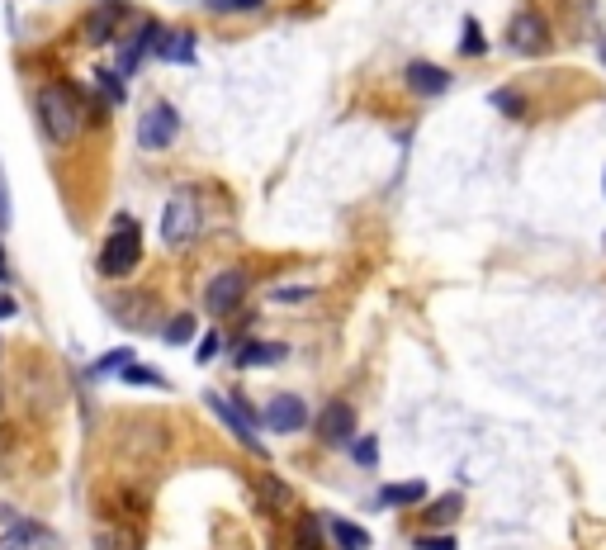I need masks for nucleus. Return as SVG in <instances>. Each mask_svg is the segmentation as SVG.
<instances>
[{
    "instance_id": "nucleus-1",
    "label": "nucleus",
    "mask_w": 606,
    "mask_h": 550,
    "mask_svg": "<svg viewBox=\"0 0 606 550\" xmlns=\"http://www.w3.org/2000/svg\"><path fill=\"white\" fill-rule=\"evenodd\" d=\"M34 114H38V124H43V138L57 147H72L81 138V129H86L81 95L72 86H62V81H53V86H43L34 95Z\"/></svg>"
},
{
    "instance_id": "nucleus-2",
    "label": "nucleus",
    "mask_w": 606,
    "mask_h": 550,
    "mask_svg": "<svg viewBox=\"0 0 606 550\" xmlns=\"http://www.w3.org/2000/svg\"><path fill=\"white\" fill-rule=\"evenodd\" d=\"M138 261H143V233H138V223L128 219V214H119V219H114V233L105 238L95 266H100L105 280H128V275L138 271Z\"/></svg>"
},
{
    "instance_id": "nucleus-3",
    "label": "nucleus",
    "mask_w": 606,
    "mask_h": 550,
    "mask_svg": "<svg viewBox=\"0 0 606 550\" xmlns=\"http://www.w3.org/2000/svg\"><path fill=\"white\" fill-rule=\"evenodd\" d=\"M199 228H204V209L190 190H176L166 209H161V242L171 247V252H185L190 242L199 238Z\"/></svg>"
},
{
    "instance_id": "nucleus-4",
    "label": "nucleus",
    "mask_w": 606,
    "mask_h": 550,
    "mask_svg": "<svg viewBox=\"0 0 606 550\" xmlns=\"http://www.w3.org/2000/svg\"><path fill=\"white\" fill-rule=\"evenodd\" d=\"M507 48L521 57H545L554 48L550 19L540 15V10H517L512 24H507Z\"/></svg>"
},
{
    "instance_id": "nucleus-5",
    "label": "nucleus",
    "mask_w": 606,
    "mask_h": 550,
    "mask_svg": "<svg viewBox=\"0 0 606 550\" xmlns=\"http://www.w3.org/2000/svg\"><path fill=\"white\" fill-rule=\"evenodd\" d=\"M180 138V114L171 100H157V105H147L143 119H138V147L147 152H166V147Z\"/></svg>"
},
{
    "instance_id": "nucleus-6",
    "label": "nucleus",
    "mask_w": 606,
    "mask_h": 550,
    "mask_svg": "<svg viewBox=\"0 0 606 550\" xmlns=\"http://www.w3.org/2000/svg\"><path fill=\"white\" fill-rule=\"evenodd\" d=\"M251 290V275L247 271H218L214 280H209V290H204V309L214 313V318H228V313L242 309V299H247Z\"/></svg>"
},
{
    "instance_id": "nucleus-7",
    "label": "nucleus",
    "mask_w": 606,
    "mask_h": 550,
    "mask_svg": "<svg viewBox=\"0 0 606 550\" xmlns=\"http://www.w3.org/2000/svg\"><path fill=\"white\" fill-rule=\"evenodd\" d=\"M204 404L214 408V413H218V422H223V427H228L232 437H237V441H242V446H247L251 456H266V441H261V437H256V432H251V413H247V408H242V399H223V394H209Z\"/></svg>"
},
{
    "instance_id": "nucleus-8",
    "label": "nucleus",
    "mask_w": 606,
    "mask_h": 550,
    "mask_svg": "<svg viewBox=\"0 0 606 550\" xmlns=\"http://www.w3.org/2000/svg\"><path fill=\"white\" fill-rule=\"evenodd\" d=\"M266 427L280 432V437H294V432L308 427V404H303L299 394H275L266 404Z\"/></svg>"
},
{
    "instance_id": "nucleus-9",
    "label": "nucleus",
    "mask_w": 606,
    "mask_h": 550,
    "mask_svg": "<svg viewBox=\"0 0 606 550\" xmlns=\"http://www.w3.org/2000/svg\"><path fill=\"white\" fill-rule=\"evenodd\" d=\"M318 437L327 441V446H351V441H356V408L332 399V404L318 413Z\"/></svg>"
},
{
    "instance_id": "nucleus-10",
    "label": "nucleus",
    "mask_w": 606,
    "mask_h": 550,
    "mask_svg": "<svg viewBox=\"0 0 606 550\" xmlns=\"http://www.w3.org/2000/svg\"><path fill=\"white\" fill-rule=\"evenodd\" d=\"M161 34H166V29H161L157 19H143L138 38H128L124 53H119V72H124V76H128V72H138V67H143V57H147V53H157Z\"/></svg>"
},
{
    "instance_id": "nucleus-11",
    "label": "nucleus",
    "mask_w": 606,
    "mask_h": 550,
    "mask_svg": "<svg viewBox=\"0 0 606 550\" xmlns=\"http://www.w3.org/2000/svg\"><path fill=\"white\" fill-rule=\"evenodd\" d=\"M564 24H569L573 38H597V34H602L597 0H564Z\"/></svg>"
},
{
    "instance_id": "nucleus-12",
    "label": "nucleus",
    "mask_w": 606,
    "mask_h": 550,
    "mask_svg": "<svg viewBox=\"0 0 606 550\" xmlns=\"http://www.w3.org/2000/svg\"><path fill=\"white\" fill-rule=\"evenodd\" d=\"M446 86H450V72L446 67H436V62H412L408 67V91L412 95H446Z\"/></svg>"
},
{
    "instance_id": "nucleus-13",
    "label": "nucleus",
    "mask_w": 606,
    "mask_h": 550,
    "mask_svg": "<svg viewBox=\"0 0 606 550\" xmlns=\"http://www.w3.org/2000/svg\"><path fill=\"white\" fill-rule=\"evenodd\" d=\"M417 503H427V484L422 479H398V484L379 489V508H417Z\"/></svg>"
},
{
    "instance_id": "nucleus-14",
    "label": "nucleus",
    "mask_w": 606,
    "mask_h": 550,
    "mask_svg": "<svg viewBox=\"0 0 606 550\" xmlns=\"http://www.w3.org/2000/svg\"><path fill=\"white\" fill-rule=\"evenodd\" d=\"M109 309H114V318H119L124 328H152V318H147V309H152V294H119Z\"/></svg>"
},
{
    "instance_id": "nucleus-15",
    "label": "nucleus",
    "mask_w": 606,
    "mask_h": 550,
    "mask_svg": "<svg viewBox=\"0 0 606 550\" xmlns=\"http://www.w3.org/2000/svg\"><path fill=\"white\" fill-rule=\"evenodd\" d=\"M157 57H161V62H176V67H190V62H195V34H190V29L161 34Z\"/></svg>"
},
{
    "instance_id": "nucleus-16",
    "label": "nucleus",
    "mask_w": 606,
    "mask_h": 550,
    "mask_svg": "<svg viewBox=\"0 0 606 550\" xmlns=\"http://www.w3.org/2000/svg\"><path fill=\"white\" fill-rule=\"evenodd\" d=\"M285 342H247V347L237 351V366L242 370H256V366H280L285 361Z\"/></svg>"
},
{
    "instance_id": "nucleus-17",
    "label": "nucleus",
    "mask_w": 606,
    "mask_h": 550,
    "mask_svg": "<svg viewBox=\"0 0 606 550\" xmlns=\"http://www.w3.org/2000/svg\"><path fill=\"white\" fill-rule=\"evenodd\" d=\"M322 527H327V536H332L341 550H365V546H370V536L360 532L356 522H346V517H327Z\"/></svg>"
},
{
    "instance_id": "nucleus-18",
    "label": "nucleus",
    "mask_w": 606,
    "mask_h": 550,
    "mask_svg": "<svg viewBox=\"0 0 606 550\" xmlns=\"http://www.w3.org/2000/svg\"><path fill=\"white\" fill-rule=\"evenodd\" d=\"M119 15H124V10H114V5H105V10H95V15L86 19V38L95 43V48L114 38V29H119Z\"/></svg>"
},
{
    "instance_id": "nucleus-19",
    "label": "nucleus",
    "mask_w": 606,
    "mask_h": 550,
    "mask_svg": "<svg viewBox=\"0 0 606 550\" xmlns=\"http://www.w3.org/2000/svg\"><path fill=\"white\" fill-rule=\"evenodd\" d=\"M43 536V527H34V522H24V517H15V527L0 536V550H34V541Z\"/></svg>"
},
{
    "instance_id": "nucleus-20",
    "label": "nucleus",
    "mask_w": 606,
    "mask_h": 550,
    "mask_svg": "<svg viewBox=\"0 0 606 550\" xmlns=\"http://www.w3.org/2000/svg\"><path fill=\"white\" fill-rule=\"evenodd\" d=\"M161 337L171 342V347H185V342H195L199 337V323H195V313H176L166 328H161Z\"/></svg>"
},
{
    "instance_id": "nucleus-21",
    "label": "nucleus",
    "mask_w": 606,
    "mask_h": 550,
    "mask_svg": "<svg viewBox=\"0 0 606 550\" xmlns=\"http://www.w3.org/2000/svg\"><path fill=\"white\" fill-rule=\"evenodd\" d=\"M460 513H464V498H460V494H441V498H436V503L427 508V522H431V527H450V522H455Z\"/></svg>"
},
{
    "instance_id": "nucleus-22",
    "label": "nucleus",
    "mask_w": 606,
    "mask_h": 550,
    "mask_svg": "<svg viewBox=\"0 0 606 550\" xmlns=\"http://www.w3.org/2000/svg\"><path fill=\"white\" fill-rule=\"evenodd\" d=\"M95 86L105 91L109 105H124V100H128V91H124V72H109V67H100V72H95Z\"/></svg>"
},
{
    "instance_id": "nucleus-23",
    "label": "nucleus",
    "mask_w": 606,
    "mask_h": 550,
    "mask_svg": "<svg viewBox=\"0 0 606 550\" xmlns=\"http://www.w3.org/2000/svg\"><path fill=\"white\" fill-rule=\"evenodd\" d=\"M119 380H124V385L166 389V375H161V370H147V366H138V361H133V366H124V370H119Z\"/></svg>"
},
{
    "instance_id": "nucleus-24",
    "label": "nucleus",
    "mask_w": 606,
    "mask_h": 550,
    "mask_svg": "<svg viewBox=\"0 0 606 550\" xmlns=\"http://www.w3.org/2000/svg\"><path fill=\"white\" fill-rule=\"evenodd\" d=\"M294 550H322V517H303L294 532Z\"/></svg>"
},
{
    "instance_id": "nucleus-25",
    "label": "nucleus",
    "mask_w": 606,
    "mask_h": 550,
    "mask_svg": "<svg viewBox=\"0 0 606 550\" xmlns=\"http://www.w3.org/2000/svg\"><path fill=\"white\" fill-rule=\"evenodd\" d=\"M124 366H133V347H114L109 356H100L90 366V375H114V370H124Z\"/></svg>"
},
{
    "instance_id": "nucleus-26",
    "label": "nucleus",
    "mask_w": 606,
    "mask_h": 550,
    "mask_svg": "<svg viewBox=\"0 0 606 550\" xmlns=\"http://www.w3.org/2000/svg\"><path fill=\"white\" fill-rule=\"evenodd\" d=\"M351 456H356L360 470H375L379 465V441L375 437H356L351 441Z\"/></svg>"
},
{
    "instance_id": "nucleus-27",
    "label": "nucleus",
    "mask_w": 606,
    "mask_h": 550,
    "mask_svg": "<svg viewBox=\"0 0 606 550\" xmlns=\"http://www.w3.org/2000/svg\"><path fill=\"white\" fill-rule=\"evenodd\" d=\"M266 0H209V10L214 15H251V10H261Z\"/></svg>"
},
{
    "instance_id": "nucleus-28",
    "label": "nucleus",
    "mask_w": 606,
    "mask_h": 550,
    "mask_svg": "<svg viewBox=\"0 0 606 550\" xmlns=\"http://www.w3.org/2000/svg\"><path fill=\"white\" fill-rule=\"evenodd\" d=\"M270 299H275V304H303V299H313V290H308V285H275Z\"/></svg>"
},
{
    "instance_id": "nucleus-29",
    "label": "nucleus",
    "mask_w": 606,
    "mask_h": 550,
    "mask_svg": "<svg viewBox=\"0 0 606 550\" xmlns=\"http://www.w3.org/2000/svg\"><path fill=\"white\" fill-rule=\"evenodd\" d=\"M261 494H270V498H275L270 508H289V503H294V494H289V489H285V484H280V479H275V475H266V479H261Z\"/></svg>"
},
{
    "instance_id": "nucleus-30",
    "label": "nucleus",
    "mask_w": 606,
    "mask_h": 550,
    "mask_svg": "<svg viewBox=\"0 0 606 550\" xmlns=\"http://www.w3.org/2000/svg\"><path fill=\"white\" fill-rule=\"evenodd\" d=\"M488 48H483V34H479V24L474 19H464V57H483Z\"/></svg>"
},
{
    "instance_id": "nucleus-31",
    "label": "nucleus",
    "mask_w": 606,
    "mask_h": 550,
    "mask_svg": "<svg viewBox=\"0 0 606 550\" xmlns=\"http://www.w3.org/2000/svg\"><path fill=\"white\" fill-rule=\"evenodd\" d=\"M412 546H417V550H455V536H446V532H436V536H417Z\"/></svg>"
},
{
    "instance_id": "nucleus-32",
    "label": "nucleus",
    "mask_w": 606,
    "mask_h": 550,
    "mask_svg": "<svg viewBox=\"0 0 606 550\" xmlns=\"http://www.w3.org/2000/svg\"><path fill=\"white\" fill-rule=\"evenodd\" d=\"M218 356V332H209V337H199V351H195V361L199 366H209Z\"/></svg>"
},
{
    "instance_id": "nucleus-33",
    "label": "nucleus",
    "mask_w": 606,
    "mask_h": 550,
    "mask_svg": "<svg viewBox=\"0 0 606 550\" xmlns=\"http://www.w3.org/2000/svg\"><path fill=\"white\" fill-rule=\"evenodd\" d=\"M10 228V181H5V166H0V233Z\"/></svg>"
},
{
    "instance_id": "nucleus-34",
    "label": "nucleus",
    "mask_w": 606,
    "mask_h": 550,
    "mask_svg": "<svg viewBox=\"0 0 606 550\" xmlns=\"http://www.w3.org/2000/svg\"><path fill=\"white\" fill-rule=\"evenodd\" d=\"M493 105H498L502 114H521V100H517V95H507V91L493 95Z\"/></svg>"
},
{
    "instance_id": "nucleus-35",
    "label": "nucleus",
    "mask_w": 606,
    "mask_h": 550,
    "mask_svg": "<svg viewBox=\"0 0 606 550\" xmlns=\"http://www.w3.org/2000/svg\"><path fill=\"white\" fill-rule=\"evenodd\" d=\"M10 313H19V304H15V299H10V294H0V323H5Z\"/></svg>"
},
{
    "instance_id": "nucleus-36",
    "label": "nucleus",
    "mask_w": 606,
    "mask_h": 550,
    "mask_svg": "<svg viewBox=\"0 0 606 550\" xmlns=\"http://www.w3.org/2000/svg\"><path fill=\"white\" fill-rule=\"evenodd\" d=\"M10 280V266H5V252H0V285Z\"/></svg>"
},
{
    "instance_id": "nucleus-37",
    "label": "nucleus",
    "mask_w": 606,
    "mask_h": 550,
    "mask_svg": "<svg viewBox=\"0 0 606 550\" xmlns=\"http://www.w3.org/2000/svg\"><path fill=\"white\" fill-rule=\"evenodd\" d=\"M597 57L606 62V34H597Z\"/></svg>"
},
{
    "instance_id": "nucleus-38",
    "label": "nucleus",
    "mask_w": 606,
    "mask_h": 550,
    "mask_svg": "<svg viewBox=\"0 0 606 550\" xmlns=\"http://www.w3.org/2000/svg\"><path fill=\"white\" fill-rule=\"evenodd\" d=\"M602 195H606V171H602Z\"/></svg>"
},
{
    "instance_id": "nucleus-39",
    "label": "nucleus",
    "mask_w": 606,
    "mask_h": 550,
    "mask_svg": "<svg viewBox=\"0 0 606 550\" xmlns=\"http://www.w3.org/2000/svg\"><path fill=\"white\" fill-rule=\"evenodd\" d=\"M602 242H606V238H602Z\"/></svg>"
}]
</instances>
